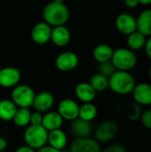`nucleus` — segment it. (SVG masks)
<instances>
[{"label":"nucleus","instance_id":"obj_1","mask_svg":"<svg viewBox=\"0 0 151 152\" xmlns=\"http://www.w3.org/2000/svg\"><path fill=\"white\" fill-rule=\"evenodd\" d=\"M42 16L44 21L52 28L65 25L69 19V10L63 4L50 2L43 9Z\"/></svg>","mask_w":151,"mask_h":152},{"label":"nucleus","instance_id":"obj_2","mask_svg":"<svg viewBox=\"0 0 151 152\" xmlns=\"http://www.w3.org/2000/svg\"><path fill=\"white\" fill-rule=\"evenodd\" d=\"M135 85V78L129 71L116 70L109 78V88L119 95L132 94Z\"/></svg>","mask_w":151,"mask_h":152},{"label":"nucleus","instance_id":"obj_3","mask_svg":"<svg viewBox=\"0 0 151 152\" xmlns=\"http://www.w3.org/2000/svg\"><path fill=\"white\" fill-rule=\"evenodd\" d=\"M111 62L117 70L130 71L137 65V56L129 48L120 47L114 50Z\"/></svg>","mask_w":151,"mask_h":152},{"label":"nucleus","instance_id":"obj_4","mask_svg":"<svg viewBox=\"0 0 151 152\" xmlns=\"http://www.w3.org/2000/svg\"><path fill=\"white\" fill-rule=\"evenodd\" d=\"M48 132L42 126H28L23 134L24 142L33 150H39L47 145Z\"/></svg>","mask_w":151,"mask_h":152},{"label":"nucleus","instance_id":"obj_5","mask_svg":"<svg viewBox=\"0 0 151 152\" xmlns=\"http://www.w3.org/2000/svg\"><path fill=\"white\" fill-rule=\"evenodd\" d=\"M35 96L34 90L27 85H17L11 93V100L17 108L29 109L33 105Z\"/></svg>","mask_w":151,"mask_h":152},{"label":"nucleus","instance_id":"obj_6","mask_svg":"<svg viewBox=\"0 0 151 152\" xmlns=\"http://www.w3.org/2000/svg\"><path fill=\"white\" fill-rule=\"evenodd\" d=\"M118 133V126L115 121L105 120L101 122L94 131V139L99 142L112 141Z\"/></svg>","mask_w":151,"mask_h":152},{"label":"nucleus","instance_id":"obj_7","mask_svg":"<svg viewBox=\"0 0 151 152\" xmlns=\"http://www.w3.org/2000/svg\"><path fill=\"white\" fill-rule=\"evenodd\" d=\"M55 67L62 72H69L74 70L79 63V58L77 53L66 51L60 53L55 59Z\"/></svg>","mask_w":151,"mask_h":152},{"label":"nucleus","instance_id":"obj_8","mask_svg":"<svg viewBox=\"0 0 151 152\" xmlns=\"http://www.w3.org/2000/svg\"><path fill=\"white\" fill-rule=\"evenodd\" d=\"M79 104L69 98L63 99L59 102L57 112L61 115L63 120L67 121H74L78 118L79 114Z\"/></svg>","mask_w":151,"mask_h":152},{"label":"nucleus","instance_id":"obj_9","mask_svg":"<svg viewBox=\"0 0 151 152\" xmlns=\"http://www.w3.org/2000/svg\"><path fill=\"white\" fill-rule=\"evenodd\" d=\"M115 26L119 33L128 36L137 30L136 18L127 12L120 13L115 20Z\"/></svg>","mask_w":151,"mask_h":152},{"label":"nucleus","instance_id":"obj_10","mask_svg":"<svg viewBox=\"0 0 151 152\" xmlns=\"http://www.w3.org/2000/svg\"><path fill=\"white\" fill-rule=\"evenodd\" d=\"M69 152H101L100 142L91 137L76 138L70 144Z\"/></svg>","mask_w":151,"mask_h":152},{"label":"nucleus","instance_id":"obj_11","mask_svg":"<svg viewBox=\"0 0 151 152\" xmlns=\"http://www.w3.org/2000/svg\"><path fill=\"white\" fill-rule=\"evenodd\" d=\"M21 74L15 67H4L0 69V86L4 88H13L19 85Z\"/></svg>","mask_w":151,"mask_h":152},{"label":"nucleus","instance_id":"obj_12","mask_svg":"<svg viewBox=\"0 0 151 152\" xmlns=\"http://www.w3.org/2000/svg\"><path fill=\"white\" fill-rule=\"evenodd\" d=\"M52 27L46 22L42 21L36 23L31 30V38L37 45L47 44L51 40Z\"/></svg>","mask_w":151,"mask_h":152},{"label":"nucleus","instance_id":"obj_13","mask_svg":"<svg viewBox=\"0 0 151 152\" xmlns=\"http://www.w3.org/2000/svg\"><path fill=\"white\" fill-rule=\"evenodd\" d=\"M134 102L141 106H150L151 104V84L141 83L135 85L133 92Z\"/></svg>","mask_w":151,"mask_h":152},{"label":"nucleus","instance_id":"obj_14","mask_svg":"<svg viewBox=\"0 0 151 152\" xmlns=\"http://www.w3.org/2000/svg\"><path fill=\"white\" fill-rule=\"evenodd\" d=\"M54 105V97L49 92H40L36 94L32 107L36 111L45 113L51 110Z\"/></svg>","mask_w":151,"mask_h":152},{"label":"nucleus","instance_id":"obj_15","mask_svg":"<svg viewBox=\"0 0 151 152\" xmlns=\"http://www.w3.org/2000/svg\"><path fill=\"white\" fill-rule=\"evenodd\" d=\"M71 38L69 29L65 26H57L52 28V34H51V41L58 47H64L66 46Z\"/></svg>","mask_w":151,"mask_h":152},{"label":"nucleus","instance_id":"obj_16","mask_svg":"<svg viewBox=\"0 0 151 152\" xmlns=\"http://www.w3.org/2000/svg\"><path fill=\"white\" fill-rule=\"evenodd\" d=\"M96 94L97 93L91 86V85L86 82H81L77 84L75 88L76 97L83 103L93 102L96 98Z\"/></svg>","mask_w":151,"mask_h":152},{"label":"nucleus","instance_id":"obj_17","mask_svg":"<svg viewBox=\"0 0 151 152\" xmlns=\"http://www.w3.org/2000/svg\"><path fill=\"white\" fill-rule=\"evenodd\" d=\"M47 143L49 146L61 151L66 149V146L68 144V136L64 131H62L61 128L56 129L53 131L48 132V137H47Z\"/></svg>","mask_w":151,"mask_h":152},{"label":"nucleus","instance_id":"obj_18","mask_svg":"<svg viewBox=\"0 0 151 152\" xmlns=\"http://www.w3.org/2000/svg\"><path fill=\"white\" fill-rule=\"evenodd\" d=\"M63 118L57 111H48L43 115L42 126L47 131H53L56 129H60L63 124Z\"/></svg>","mask_w":151,"mask_h":152},{"label":"nucleus","instance_id":"obj_19","mask_svg":"<svg viewBox=\"0 0 151 152\" xmlns=\"http://www.w3.org/2000/svg\"><path fill=\"white\" fill-rule=\"evenodd\" d=\"M70 131L71 134L76 138H86V137H90L93 132V127L91 122H87L83 119L77 118L74 121H72Z\"/></svg>","mask_w":151,"mask_h":152},{"label":"nucleus","instance_id":"obj_20","mask_svg":"<svg viewBox=\"0 0 151 152\" xmlns=\"http://www.w3.org/2000/svg\"><path fill=\"white\" fill-rule=\"evenodd\" d=\"M137 30L146 37H151V8L142 11L136 18Z\"/></svg>","mask_w":151,"mask_h":152},{"label":"nucleus","instance_id":"obj_21","mask_svg":"<svg viewBox=\"0 0 151 152\" xmlns=\"http://www.w3.org/2000/svg\"><path fill=\"white\" fill-rule=\"evenodd\" d=\"M113 48L106 44H101L94 47L93 51V56L98 63L111 61L113 55Z\"/></svg>","mask_w":151,"mask_h":152},{"label":"nucleus","instance_id":"obj_22","mask_svg":"<svg viewBox=\"0 0 151 152\" xmlns=\"http://www.w3.org/2000/svg\"><path fill=\"white\" fill-rule=\"evenodd\" d=\"M17 109V106L12 102V100H0V119L3 121L12 120Z\"/></svg>","mask_w":151,"mask_h":152},{"label":"nucleus","instance_id":"obj_23","mask_svg":"<svg viewBox=\"0 0 151 152\" xmlns=\"http://www.w3.org/2000/svg\"><path fill=\"white\" fill-rule=\"evenodd\" d=\"M147 38L148 37H146L143 34L136 30L127 36V39H126L127 48H129L133 52L142 50L145 46Z\"/></svg>","mask_w":151,"mask_h":152},{"label":"nucleus","instance_id":"obj_24","mask_svg":"<svg viewBox=\"0 0 151 152\" xmlns=\"http://www.w3.org/2000/svg\"><path fill=\"white\" fill-rule=\"evenodd\" d=\"M97 115H98L97 107L93 102L83 103L79 107L78 118L80 119H83L87 122H92L96 118Z\"/></svg>","mask_w":151,"mask_h":152},{"label":"nucleus","instance_id":"obj_25","mask_svg":"<svg viewBox=\"0 0 151 152\" xmlns=\"http://www.w3.org/2000/svg\"><path fill=\"white\" fill-rule=\"evenodd\" d=\"M30 115L31 111L29 109L18 108L12 118V121L14 125L19 127H27L28 126H29Z\"/></svg>","mask_w":151,"mask_h":152},{"label":"nucleus","instance_id":"obj_26","mask_svg":"<svg viewBox=\"0 0 151 152\" xmlns=\"http://www.w3.org/2000/svg\"><path fill=\"white\" fill-rule=\"evenodd\" d=\"M89 84L96 93L103 92L109 88V78L99 73H96L91 77Z\"/></svg>","mask_w":151,"mask_h":152},{"label":"nucleus","instance_id":"obj_27","mask_svg":"<svg viewBox=\"0 0 151 152\" xmlns=\"http://www.w3.org/2000/svg\"><path fill=\"white\" fill-rule=\"evenodd\" d=\"M142 106L136 102H131L126 108V116L131 121H137L142 116Z\"/></svg>","mask_w":151,"mask_h":152},{"label":"nucleus","instance_id":"obj_28","mask_svg":"<svg viewBox=\"0 0 151 152\" xmlns=\"http://www.w3.org/2000/svg\"><path fill=\"white\" fill-rule=\"evenodd\" d=\"M116 70L117 69L114 67L111 61L101 62V63H99V65H98V73L108 77V78H109L115 73Z\"/></svg>","mask_w":151,"mask_h":152},{"label":"nucleus","instance_id":"obj_29","mask_svg":"<svg viewBox=\"0 0 151 152\" xmlns=\"http://www.w3.org/2000/svg\"><path fill=\"white\" fill-rule=\"evenodd\" d=\"M140 119L144 127L151 130V109L142 112Z\"/></svg>","mask_w":151,"mask_h":152},{"label":"nucleus","instance_id":"obj_30","mask_svg":"<svg viewBox=\"0 0 151 152\" xmlns=\"http://www.w3.org/2000/svg\"><path fill=\"white\" fill-rule=\"evenodd\" d=\"M42 121H43V113L36 111V110L34 112H31L29 125H31V126H41Z\"/></svg>","mask_w":151,"mask_h":152},{"label":"nucleus","instance_id":"obj_31","mask_svg":"<svg viewBox=\"0 0 151 152\" xmlns=\"http://www.w3.org/2000/svg\"><path fill=\"white\" fill-rule=\"evenodd\" d=\"M101 152H127L125 148L120 144H112L106 147L104 150H101Z\"/></svg>","mask_w":151,"mask_h":152},{"label":"nucleus","instance_id":"obj_32","mask_svg":"<svg viewBox=\"0 0 151 152\" xmlns=\"http://www.w3.org/2000/svg\"><path fill=\"white\" fill-rule=\"evenodd\" d=\"M144 50H145L146 55L151 61V37L147 38V41H146V44L144 46Z\"/></svg>","mask_w":151,"mask_h":152},{"label":"nucleus","instance_id":"obj_33","mask_svg":"<svg viewBox=\"0 0 151 152\" xmlns=\"http://www.w3.org/2000/svg\"><path fill=\"white\" fill-rule=\"evenodd\" d=\"M125 4L126 7L130 9H133V8H136L140 4V3L138 0H125Z\"/></svg>","mask_w":151,"mask_h":152},{"label":"nucleus","instance_id":"obj_34","mask_svg":"<svg viewBox=\"0 0 151 152\" xmlns=\"http://www.w3.org/2000/svg\"><path fill=\"white\" fill-rule=\"evenodd\" d=\"M36 152H61V151L56 150V149H54V148H53V147H51L49 145H45V146L42 147L41 149L37 150Z\"/></svg>","mask_w":151,"mask_h":152},{"label":"nucleus","instance_id":"obj_35","mask_svg":"<svg viewBox=\"0 0 151 152\" xmlns=\"http://www.w3.org/2000/svg\"><path fill=\"white\" fill-rule=\"evenodd\" d=\"M15 152H36L35 150L31 149L30 147L27 146V145H23V146H20L19 147Z\"/></svg>","mask_w":151,"mask_h":152},{"label":"nucleus","instance_id":"obj_36","mask_svg":"<svg viewBox=\"0 0 151 152\" xmlns=\"http://www.w3.org/2000/svg\"><path fill=\"white\" fill-rule=\"evenodd\" d=\"M7 147V142L4 138L0 137V152L4 151Z\"/></svg>","mask_w":151,"mask_h":152},{"label":"nucleus","instance_id":"obj_37","mask_svg":"<svg viewBox=\"0 0 151 152\" xmlns=\"http://www.w3.org/2000/svg\"><path fill=\"white\" fill-rule=\"evenodd\" d=\"M140 4H143V5H149L151 4V0H138Z\"/></svg>","mask_w":151,"mask_h":152},{"label":"nucleus","instance_id":"obj_38","mask_svg":"<svg viewBox=\"0 0 151 152\" xmlns=\"http://www.w3.org/2000/svg\"><path fill=\"white\" fill-rule=\"evenodd\" d=\"M63 1L64 0H53V2H55V3H58V4H63Z\"/></svg>","mask_w":151,"mask_h":152},{"label":"nucleus","instance_id":"obj_39","mask_svg":"<svg viewBox=\"0 0 151 152\" xmlns=\"http://www.w3.org/2000/svg\"><path fill=\"white\" fill-rule=\"evenodd\" d=\"M149 77H150V79L151 81V66L150 68V69H149Z\"/></svg>","mask_w":151,"mask_h":152},{"label":"nucleus","instance_id":"obj_40","mask_svg":"<svg viewBox=\"0 0 151 152\" xmlns=\"http://www.w3.org/2000/svg\"><path fill=\"white\" fill-rule=\"evenodd\" d=\"M150 106H151V104H150Z\"/></svg>","mask_w":151,"mask_h":152}]
</instances>
